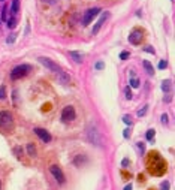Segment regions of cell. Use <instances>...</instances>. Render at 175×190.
Segmentation results:
<instances>
[{
  "label": "cell",
  "instance_id": "30",
  "mask_svg": "<svg viewBox=\"0 0 175 190\" xmlns=\"http://www.w3.org/2000/svg\"><path fill=\"white\" fill-rule=\"evenodd\" d=\"M94 68H96V69H97V70L103 69V61H97V63H96V66H94Z\"/></svg>",
  "mask_w": 175,
  "mask_h": 190
},
{
  "label": "cell",
  "instance_id": "2",
  "mask_svg": "<svg viewBox=\"0 0 175 190\" xmlns=\"http://www.w3.org/2000/svg\"><path fill=\"white\" fill-rule=\"evenodd\" d=\"M30 66L29 64H18V66H15L14 69L11 70V79H20V78H23L25 77L29 72H30Z\"/></svg>",
  "mask_w": 175,
  "mask_h": 190
},
{
  "label": "cell",
  "instance_id": "17",
  "mask_svg": "<svg viewBox=\"0 0 175 190\" xmlns=\"http://www.w3.org/2000/svg\"><path fill=\"white\" fill-rule=\"evenodd\" d=\"M15 26H17V18L12 17L8 20V27L9 29H15Z\"/></svg>",
  "mask_w": 175,
  "mask_h": 190
},
{
  "label": "cell",
  "instance_id": "21",
  "mask_svg": "<svg viewBox=\"0 0 175 190\" xmlns=\"http://www.w3.org/2000/svg\"><path fill=\"white\" fill-rule=\"evenodd\" d=\"M124 95H126V99H129V100H130V99H132V91H130V87H126V90H124Z\"/></svg>",
  "mask_w": 175,
  "mask_h": 190
},
{
  "label": "cell",
  "instance_id": "1",
  "mask_svg": "<svg viewBox=\"0 0 175 190\" xmlns=\"http://www.w3.org/2000/svg\"><path fill=\"white\" fill-rule=\"evenodd\" d=\"M147 168L153 175L160 177L166 172V162L157 151H151V153H148V157H147Z\"/></svg>",
  "mask_w": 175,
  "mask_h": 190
},
{
  "label": "cell",
  "instance_id": "26",
  "mask_svg": "<svg viewBox=\"0 0 175 190\" xmlns=\"http://www.w3.org/2000/svg\"><path fill=\"white\" fill-rule=\"evenodd\" d=\"M147 114V106H144V108H141L139 111H138V117H142V115H145Z\"/></svg>",
  "mask_w": 175,
  "mask_h": 190
},
{
  "label": "cell",
  "instance_id": "20",
  "mask_svg": "<svg viewBox=\"0 0 175 190\" xmlns=\"http://www.w3.org/2000/svg\"><path fill=\"white\" fill-rule=\"evenodd\" d=\"M6 97V87L0 86V99H5Z\"/></svg>",
  "mask_w": 175,
  "mask_h": 190
},
{
  "label": "cell",
  "instance_id": "7",
  "mask_svg": "<svg viewBox=\"0 0 175 190\" xmlns=\"http://www.w3.org/2000/svg\"><path fill=\"white\" fill-rule=\"evenodd\" d=\"M142 39H144V32L139 30V29H135L133 32L130 33V36H129V42L132 45H139L142 42Z\"/></svg>",
  "mask_w": 175,
  "mask_h": 190
},
{
  "label": "cell",
  "instance_id": "25",
  "mask_svg": "<svg viewBox=\"0 0 175 190\" xmlns=\"http://www.w3.org/2000/svg\"><path fill=\"white\" fill-rule=\"evenodd\" d=\"M129 55H130V52L129 51H123L121 54H120V59H121V60H126V59H129Z\"/></svg>",
  "mask_w": 175,
  "mask_h": 190
},
{
  "label": "cell",
  "instance_id": "11",
  "mask_svg": "<svg viewBox=\"0 0 175 190\" xmlns=\"http://www.w3.org/2000/svg\"><path fill=\"white\" fill-rule=\"evenodd\" d=\"M34 133H36V135H38V136H39V138H41L43 142H50V141H51V135L45 129L36 127V129H34Z\"/></svg>",
  "mask_w": 175,
  "mask_h": 190
},
{
  "label": "cell",
  "instance_id": "24",
  "mask_svg": "<svg viewBox=\"0 0 175 190\" xmlns=\"http://www.w3.org/2000/svg\"><path fill=\"white\" fill-rule=\"evenodd\" d=\"M160 190H169V181H168V180L160 184Z\"/></svg>",
  "mask_w": 175,
  "mask_h": 190
},
{
  "label": "cell",
  "instance_id": "38",
  "mask_svg": "<svg viewBox=\"0 0 175 190\" xmlns=\"http://www.w3.org/2000/svg\"><path fill=\"white\" fill-rule=\"evenodd\" d=\"M0 2H3V0H0Z\"/></svg>",
  "mask_w": 175,
  "mask_h": 190
},
{
  "label": "cell",
  "instance_id": "22",
  "mask_svg": "<svg viewBox=\"0 0 175 190\" xmlns=\"http://www.w3.org/2000/svg\"><path fill=\"white\" fill-rule=\"evenodd\" d=\"M153 138H154V130L153 129L147 130V139H148V141H153Z\"/></svg>",
  "mask_w": 175,
  "mask_h": 190
},
{
  "label": "cell",
  "instance_id": "12",
  "mask_svg": "<svg viewBox=\"0 0 175 190\" xmlns=\"http://www.w3.org/2000/svg\"><path fill=\"white\" fill-rule=\"evenodd\" d=\"M69 55H70V59H72V60L75 61V63H78V64H79V63H83V54H81V52H78V51H70V54H69Z\"/></svg>",
  "mask_w": 175,
  "mask_h": 190
},
{
  "label": "cell",
  "instance_id": "35",
  "mask_svg": "<svg viewBox=\"0 0 175 190\" xmlns=\"http://www.w3.org/2000/svg\"><path fill=\"white\" fill-rule=\"evenodd\" d=\"M15 153H17V156H18V157H21V148H20V147H17V148H15Z\"/></svg>",
  "mask_w": 175,
  "mask_h": 190
},
{
  "label": "cell",
  "instance_id": "36",
  "mask_svg": "<svg viewBox=\"0 0 175 190\" xmlns=\"http://www.w3.org/2000/svg\"><path fill=\"white\" fill-rule=\"evenodd\" d=\"M121 165H123V166H127V165H129V159H124V160L121 162Z\"/></svg>",
  "mask_w": 175,
  "mask_h": 190
},
{
  "label": "cell",
  "instance_id": "10",
  "mask_svg": "<svg viewBox=\"0 0 175 190\" xmlns=\"http://www.w3.org/2000/svg\"><path fill=\"white\" fill-rule=\"evenodd\" d=\"M108 18H109V12H103V14H102V17H100V18H99V21L96 23V26L93 27V35H96V33L99 32L100 27L103 26V23H105V21L108 20Z\"/></svg>",
  "mask_w": 175,
  "mask_h": 190
},
{
  "label": "cell",
  "instance_id": "23",
  "mask_svg": "<svg viewBox=\"0 0 175 190\" xmlns=\"http://www.w3.org/2000/svg\"><path fill=\"white\" fill-rule=\"evenodd\" d=\"M123 121H124L126 124L132 126V117H130V115H124V117H123Z\"/></svg>",
  "mask_w": 175,
  "mask_h": 190
},
{
  "label": "cell",
  "instance_id": "6",
  "mask_svg": "<svg viewBox=\"0 0 175 190\" xmlns=\"http://www.w3.org/2000/svg\"><path fill=\"white\" fill-rule=\"evenodd\" d=\"M39 61H41V63L45 66V68H47V69H50L51 72H54L56 75H58V73L61 72V69L58 68V64H56L54 61L50 60V59H47V57H41V59H39Z\"/></svg>",
  "mask_w": 175,
  "mask_h": 190
},
{
  "label": "cell",
  "instance_id": "33",
  "mask_svg": "<svg viewBox=\"0 0 175 190\" xmlns=\"http://www.w3.org/2000/svg\"><path fill=\"white\" fill-rule=\"evenodd\" d=\"M43 2H45V3H48V5H56L58 0H43Z\"/></svg>",
  "mask_w": 175,
  "mask_h": 190
},
{
  "label": "cell",
  "instance_id": "3",
  "mask_svg": "<svg viewBox=\"0 0 175 190\" xmlns=\"http://www.w3.org/2000/svg\"><path fill=\"white\" fill-rule=\"evenodd\" d=\"M12 123H14V120H12V115H11L9 111H2L0 113V127L2 129L8 130L9 127H12Z\"/></svg>",
  "mask_w": 175,
  "mask_h": 190
},
{
  "label": "cell",
  "instance_id": "9",
  "mask_svg": "<svg viewBox=\"0 0 175 190\" xmlns=\"http://www.w3.org/2000/svg\"><path fill=\"white\" fill-rule=\"evenodd\" d=\"M50 171H51V174L54 175V178H56V180H57L60 184H63V183H65V174L61 172V169H60L58 166L52 165V166L50 168Z\"/></svg>",
  "mask_w": 175,
  "mask_h": 190
},
{
  "label": "cell",
  "instance_id": "37",
  "mask_svg": "<svg viewBox=\"0 0 175 190\" xmlns=\"http://www.w3.org/2000/svg\"><path fill=\"white\" fill-rule=\"evenodd\" d=\"M124 190H132V184H127L124 187Z\"/></svg>",
  "mask_w": 175,
  "mask_h": 190
},
{
  "label": "cell",
  "instance_id": "31",
  "mask_svg": "<svg viewBox=\"0 0 175 190\" xmlns=\"http://www.w3.org/2000/svg\"><path fill=\"white\" fill-rule=\"evenodd\" d=\"M15 36H17V35H11L8 38V41H6V42H8V43H12L14 41H15Z\"/></svg>",
  "mask_w": 175,
  "mask_h": 190
},
{
  "label": "cell",
  "instance_id": "32",
  "mask_svg": "<svg viewBox=\"0 0 175 190\" xmlns=\"http://www.w3.org/2000/svg\"><path fill=\"white\" fill-rule=\"evenodd\" d=\"M144 50H145L147 52H150V54H154V50H153V46H145Z\"/></svg>",
  "mask_w": 175,
  "mask_h": 190
},
{
  "label": "cell",
  "instance_id": "14",
  "mask_svg": "<svg viewBox=\"0 0 175 190\" xmlns=\"http://www.w3.org/2000/svg\"><path fill=\"white\" fill-rule=\"evenodd\" d=\"M142 64H144V68H145V70H147V73H148V75H154V68L151 66L150 61L144 60V63H142Z\"/></svg>",
  "mask_w": 175,
  "mask_h": 190
},
{
  "label": "cell",
  "instance_id": "19",
  "mask_svg": "<svg viewBox=\"0 0 175 190\" xmlns=\"http://www.w3.org/2000/svg\"><path fill=\"white\" fill-rule=\"evenodd\" d=\"M6 17H8V6L5 5V6H3V9H2V20L5 21V20H6Z\"/></svg>",
  "mask_w": 175,
  "mask_h": 190
},
{
  "label": "cell",
  "instance_id": "8",
  "mask_svg": "<svg viewBox=\"0 0 175 190\" xmlns=\"http://www.w3.org/2000/svg\"><path fill=\"white\" fill-rule=\"evenodd\" d=\"M87 136L90 139V142H93V144H96V145H100V144H102V138H100L99 132L94 129V127H88Z\"/></svg>",
  "mask_w": 175,
  "mask_h": 190
},
{
  "label": "cell",
  "instance_id": "28",
  "mask_svg": "<svg viewBox=\"0 0 175 190\" xmlns=\"http://www.w3.org/2000/svg\"><path fill=\"white\" fill-rule=\"evenodd\" d=\"M168 121H169L168 114H162V123H163V124H168Z\"/></svg>",
  "mask_w": 175,
  "mask_h": 190
},
{
  "label": "cell",
  "instance_id": "18",
  "mask_svg": "<svg viewBox=\"0 0 175 190\" xmlns=\"http://www.w3.org/2000/svg\"><path fill=\"white\" fill-rule=\"evenodd\" d=\"M130 86L133 87V88H138V87H139V79H138V78H132V79H130Z\"/></svg>",
  "mask_w": 175,
  "mask_h": 190
},
{
  "label": "cell",
  "instance_id": "15",
  "mask_svg": "<svg viewBox=\"0 0 175 190\" xmlns=\"http://www.w3.org/2000/svg\"><path fill=\"white\" fill-rule=\"evenodd\" d=\"M162 90H163L165 93H168V91L171 90V81H163V82H162Z\"/></svg>",
  "mask_w": 175,
  "mask_h": 190
},
{
  "label": "cell",
  "instance_id": "4",
  "mask_svg": "<svg viewBox=\"0 0 175 190\" xmlns=\"http://www.w3.org/2000/svg\"><path fill=\"white\" fill-rule=\"evenodd\" d=\"M76 117V113H75V108L74 106H66L65 109H63V113H61V121L63 123H69V121L75 120Z\"/></svg>",
  "mask_w": 175,
  "mask_h": 190
},
{
  "label": "cell",
  "instance_id": "16",
  "mask_svg": "<svg viewBox=\"0 0 175 190\" xmlns=\"http://www.w3.org/2000/svg\"><path fill=\"white\" fill-rule=\"evenodd\" d=\"M27 151H29V154L32 156V157L36 156V148H34L33 144H29V145H27Z\"/></svg>",
  "mask_w": 175,
  "mask_h": 190
},
{
  "label": "cell",
  "instance_id": "29",
  "mask_svg": "<svg viewBox=\"0 0 175 190\" xmlns=\"http://www.w3.org/2000/svg\"><path fill=\"white\" fill-rule=\"evenodd\" d=\"M138 148H139V151L144 153L145 151V145H144V142H138Z\"/></svg>",
  "mask_w": 175,
  "mask_h": 190
},
{
  "label": "cell",
  "instance_id": "5",
  "mask_svg": "<svg viewBox=\"0 0 175 190\" xmlns=\"http://www.w3.org/2000/svg\"><path fill=\"white\" fill-rule=\"evenodd\" d=\"M99 12H100V9H99V8H92V9H88V11H87V12L84 14V17H83V26H88V24L92 23L93 18L99 15Z\"/></svg>",
  "mask_w": 175,
  "mask_h": 190
},
{
  "label": "cell",
  "instance_id": "34",
  "mask_svg": "<svg viewBox=\"0 0 175 190\" xmlns=\"http://www.w3.org/2000/svg\"><path fill=\"white\" fill-rule=\"evenodd\" d=\"M129 132H130V130H129V129H126V130H124V133H123V136H124L126 139L129 138V135H130V133H129Z\"/></svg>",
  "mask_w": 175,
  "mask_h": 190
},
{
  "label": "cell",
  "instance_id": "13",
  "mask_svg": "<svg viewBox=\"0 0 175 190\" xmlns=\"http://www.w3.org/2000/svg\"><path fill=\"white\" fill-rule=\"evenodd\" d=\"M18 9H20V0H12V5H11L12 17H15V15L18 14Z\"/></svg>",
  "mask_w": 175,
  "mask_h": 190
},
{
  "label": "cell",
  "instance_id": "27",
  "mask_svg": "<svg viewBox=\"0 0 175 190\" xmlns=\"http://www.w3.org/2000/svg\"><path fill=\"white\" fill-rule=\"evenodd\" d=\"M168 66V61L166 60H162L160 63H159V69H165Z\"/></svg>",
  "mask_w": 175,
  "mask_h": 190
}]
</instances>
